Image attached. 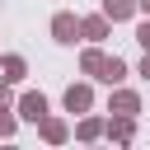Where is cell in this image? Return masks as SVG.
Masks as SVG:
<instances>
[{"label":"cell","mask_w":150,"mask_h":150,"mask_svg":"<svg viewBox=\"0 0 150 150\" xmlns=\"http://www.w3.org/2000/svg\"><path fill=\"white\" fill-rule=\"evenodd\" d=\"M98 9H103L112 23H127V19H136V14H141V5H136V0H103Z\"/></svg>","instance_id":"12"},{"label":"cell","mask_w":150,"mask_h":150,"mask_svg":"<svg viewBox=\"0 0 150 150\" xmlns=\"http://www.w3.org/2000/svg\"><path fill=\"white\" fill-rule=\"evenodd\" d=\"M108 112H117V117H136V112H141V94L127 89V84H112V89H108Z\"/></svg>","instance_id":"4"},{"label":"cell","mask_w":150,"mask_h":150,"mask_svg":"<svg viewBox=\"0 0 150 150\" xmlns=\"http://www.w3.org/2000/svg\"><path fill=\"white\" fill-rule=\"evenodd\" d=\"M108 33H112V19H108L103 9H98V14H84V19H80V42H103Z\"/></svg>","instance_id":"6"},{"label":"cell","mask_w":150,"mask_h":150,"mask_svg":"<svg viewBox=\"0 0 150 150\" xmlns=\"http://www.w3.org/2000/svg\"><path fill=\"white\" fill-rule=\"evenodd\" d=\"M14 112H19V122H33V127H38L52 108H47V94H42V89H23V94L14 98Z\"/></svg>","instance_id":"1"},{"label":"cell","mask_w":150,"mask_h":150,"mask_svg":"<svg viewBox=\"0 0 150 150\" xmlns=\"http://www.w3.org/2000/svg\"><path fill=\"white\" fill-rule=\"evenodd\" d=\"M52 42H61V47H75L80 42V14L75 9H56L52 14Z\"/></svg>","instance_id":"2"},{"label":"cell","mask_w":150,"mask_h":150,"mask_svg":"<svg viewBox=\"0 0 150 150\" xmlns=\"http://www.w3.org/2000/svg\"><path fill=\"white\" fill-rule=\"evenodd\" d=\"M103 136H108L112 145H131V141H136V117H117V112H112L108 127H103Z\"/></svg>","instance_id":"8"},{"label":"cell","mask_w":150,"mask_h":150,"mask_svg":"<svg viewBox=\"0 0 150 150\" xmlns=\"http://www.w3.org/2000/svg\"><path fill=\"white\" fill-rule=\"evenodd\" d=\"M61 108H66V112H75V117L94 108V84H89V75H84V80H75V84H66V94H61Z\"/></svg>","instance_id":"3"},{"label":"cell","mask_w":150,"mask_h":150,"mask_svg":"<svg viewBox=\"0 0 150 150\" xmlns=\"http://www.w3.org/2000/svg\"><path fill=\"white\" fill-rule=\"evenodd\" d=\"M136 42H141V52H150V14L136 23Z\"/></svg>","instance_id":"14"},{"label":"cell","mask_w":150,"mask_h":150,"mask_svg":"<svg viewBox=\"0 0 150 150\" xmlns=\"http://www.w3.org/2000/svg\"><path fill=\"white\" fill-rule=\"evenodd\" d=\"M38 136H42L47 145H66V141H70V122L56 117V112H47V117L38 122Z\"/></svg>","instance_id":"7"},{"label":"cell","mask_w":150,"mask_h":150,"mask_svg":"<svg viewBox=\"0 0 150 150\" xmlns=\"http://www.w3.org/2000/svg\"><path fill=\"white\" fill-rule=\"evenodd\" d=\"M103 127H108V117H98V112L89 108V112H80V122H75V141H80V145H94V141H103Z\"/></svg>","instance_id":"5"},{"label":"cell","mask_w":150,"mask_h":150,"mask_svg":"<svg viewBox=\"0 0 150 150\" xmlns=\"http://www.w3.org/2000/svg\"><path fill=\"white\" fill-rule=\"evenodd\" d=\"M0 80L5 84H23L28 80V61L19 52H0Z\"/></svg>","instance_id":"9"},{"label":"cell","mask_w":150,"mask_h":150,"mask_svg":"<svg viewBox=\"0 0 150 150\" xmlns=\"http://www.w3.org/2000/svg\"><path fill=\"white\" fill-rule=\"evenodd\" d=\"M127 75H131V66H127L122 56H108V61H103V70H98V80H103L108 89H112V84H127Z\"/></svg>","instance_id":"11"},{"label":"cell","mask_w":150,"mask_h":150,"mask_svg":"<svg viewBox=\"0 0 150 150\" xmlns=\"http://www.w3.org/2000/svg\"><path fill=\"white\" fill-rule=\"evenodd\" d=\"M136 75H145V80H150V52L141 56V66H136Z\"/></svg>","instance_id":"16"},{"label":"cell","mask_w":150,"mask_h":150,"mask_svg":"<svg viewBox=\"0 0 150 150\" xmlns=\"http://www.w3.org/2000/svg\"><path fill=\"white\" fill-rule=\"evenodd\" d=\"M103 61H108V52H103V42H89V47L80 52V75H89V80H98V70H103Z\"/></svg>","instance_id":"10"},{"label":"cell","mask_w":150,"mask_h":150,"mask_svg":"<svg viewBox=\"0 0 150 150\" xmlns=\"http://www.w3.org/2000/svg\"><path fill=\"white\" fill-rule=\"evenodd\" d=\"M14 136H19V112L0 108V141H14Z\"/></svg>","instance_id":"13"},{"label":"cell","mask_w":150,"mask_h":150,"mask_svg":"<svg viewBox=\"0 0 150 150\" xmlns=\"http://www.w3.org/2000/svg\"><path fill=\"white\" fill-rule=\"evenodd\" d=\"M0 108H14V84L0 80Z\"/></svg>","instance_id":"15"},{"label":"cell","mask_w":150,"mask_h":150,"mask_svg":"<svg viewBox=\"0 0 150 150\" xmlns=\"http://www.w3.org/2000/svg\"><path fill=\"white\" fill-rule=\"evenodd\" d=\"M136 5H141V14H150V0H136Z\"/></svg>","instance_id":"17"}]
</instances>
